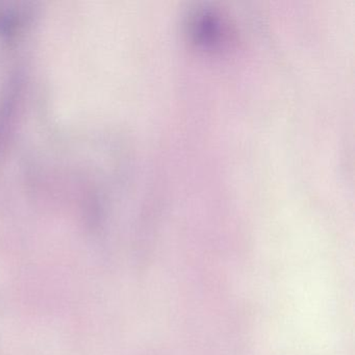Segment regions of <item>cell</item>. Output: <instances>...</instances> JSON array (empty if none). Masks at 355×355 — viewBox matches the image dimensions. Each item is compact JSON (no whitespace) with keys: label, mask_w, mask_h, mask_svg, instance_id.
<instances>
[{"label":"cell","mask_w":355,"mask_h":355,"mask_svg":"<svg viewBox=\"0 0 355 355\" xmlns=\"http://www.w3.org/2000/svg\"><path fill=\"white\" fill-rule=\"evenodd\" d=\"M189 32L195 42L205 47H217L227 37V26L218 12L202 8L193 12L189 19Z\"/></svg>","instance_id":"cell-1"}]
</instances>
